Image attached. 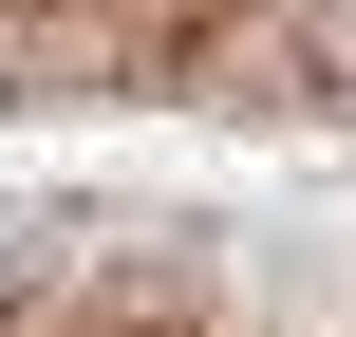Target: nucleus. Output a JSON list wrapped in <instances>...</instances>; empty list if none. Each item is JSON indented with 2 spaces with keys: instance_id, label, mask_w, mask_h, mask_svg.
<instances>
[{
  "instance_id": "nucleus-1",
  "label": "nucleus",
  "mask_w": 356,
  "mask_h": 337,
  "mask_svg": "<svg viewBox=\"0 0 356 337\" xmlns=\"http://www.w3.org/2000/svg\"><path fill=\"white\" fill-rule=\"evenodd\" d=\"M282 56H300L319 94H356V0H282Z\"/></svg>"
}]
</instances>
